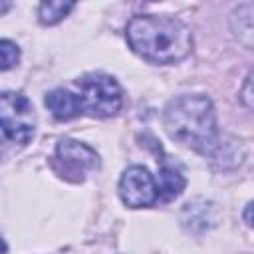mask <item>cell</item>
Here are the masks:
<instances>
[{"label": "cell", "instance_id": "cell-1", "mask_svg": "<svg viewBox=\"0 0 254 254\" xmlns=\"http://www.w3.org/2000/svg\"><path fill=\"white\" fill-rule=\"evenodd\" d=\"M127 42L133 52L153 64L179 62L192 46L187 24L175 16H135L127 24Z\"/></svg>", "mask_w": 254, "mask_h": 254}, {"label": "cell", "instance_id": "cell-2", "mask_svg": "<svg viewBox=\"0 0 254 254\" xmlns=\"http://www.w3.org/2000/svg\"><path fill=\"white\" fill-rule=\"evenodd\" d=\"M165 127L175 141L202 155H212L218 149L214 107L204 95H183L173 99L165 109Z\"/></svg>", "mask_w": 254, "mask_h": 254}, {"label": "cell", "instance_id": "cell-3", "mask_svg": "<svg viewBox=\"0 0 254 254\" xmlns=\"http://www.w3.org/2000/svg\"><path fill=\"white\" fill-rule=\"evenodd\" d=\"M36 129L30 99L16 91L0 93V161L24 149Z\"/></svg>", "mask_w": 254, "mask_h": 254}, {"label": "cell", "instance_id": "cell-4", "mask_svg": "<svg viewBox=\"0 0 254 254\" xmlns=\"http://www.w3.org/2000/svg\"><path fill=\"white\" fill-rule=\"evenodd\" d=\"M79 109L91 117H111L123 105L119 83L105 73H85L77 81Z\"/></svg>", "mask_w": 254, "mask_h": 254}, {"label": "cell", "instance_id": "cell-5", "mask_svg": "<svg viewBox=\"0 0 254 254\" xmlns=\"http://www.w3.org/2000/svg\"><path fill=\"white\" fill-rule=\"evenodd\" d=\"M52 167L60 177H64L71 183H79V181H83L87 171L99 167V157L91 147H87L79 141L62 139L56 147Z\"/></svg>", "mask_w": 254, "mask_h": 254}, {"label": "cell", "instance_id": "cell-6", "mask_svg": "<svg viewBox=\"0 0 254 254\" xmlns=\"http://www.w3.org/2000/svg\"><path fill=\"white\" fill-rule=\"evenodd\" d=\"M119 196L131 208L153 204L157 200V185L153 175L141 165L129 167L119 181Z\"/></svg>", "mask_w": 254, "mask_h": 254}, {"label": "cell", "instance_id": "cell-7", "mask_svg": "<svg viewBox=\"0 0 254 254\" xmlns=\"http://www.w3.org/2000/svg\"><path fill=\"white\" fill-rule=\"evenodd\" d=\"M46 107L58 121H69L81 113L77 95L67 89H54L46 95Z\"/></svg>", "mask_w": 254, "mask_h": 254}, {"label": "cell", "instance_id": "cell-8", "mask_svg": "<svg viewBox=\"0 0 254 254\" xmlns=\"http://www.w3.org/2000/svg\"><path fill=\"white\" fill-rule=\"evenodd\" d=\"M187 181L181 175L179 169H175V165H167L163 163L159 169V185H157V198L161 200H173L175 196H179L185 189Z\"/></svg>", "mask_w": 254, "mask_h": 254}, {"label": "cell", "instance_id": "cell-9", "mask_svg": "<svg viewBox=\"0 0 254 254\" xmlns=\"http://www.w3.org/2000/svg\"><path fill=\"white\" fill-rule=\"evenodd\" d=\"M73 8V2H42L40 4V22L42 24H56L67 16V12Z\"/></svg>", "mask_w": 254, "mask_h": 254}, {"label": "cell", "instance_id": "cell-10", "mask_svg": "<svg viewBox=\"0 0 254 254\" xmlns=\"http://www.w3.org/2000/svg\"><path fill=\"white\" fill-rule=\"evenodd\" d=\"M236 16H238V20H242V22H238L236 34H238V38L250 48V46H252V4L240 6L238 12H236Z\"/></svg>", "mask_w": 254, "mask_h": 254}, {"label": "cell", "instance_id": "cell-11", "mask_svg": "<svg viewBox=\"0 0 254 254\" xmlns=\"http://www.w3.org/2000/svg\"><path fill=\"white\" fill-rule=\"evenodd\" d=\"M20 60V50L16 44L8 42V40H0V69H10L18 64Z\"/></svg>", "mask_w": 254, "mask_h": 254}, {"label": "cell", "instance_id": "cell-12", "mask_svg": "<svg viewBox=\"0 0 254 254\" xmlns=\"http://www.w3.org/2000/svg\"><path fill=\"white\" fill-rule=\"evenodd\" d=\"M244 99H246V107H252V101H250V77L246 81V89H244Z\"/></svg>", "mask_w": 254, "mask_h": 254}, {"label": "cell", "instance_id": "cell-13", "mask_svg": "<svg viewBox=\"0 0 254 254\" xmlns=\"http://www.w3.org/2000/svg\"><path fill=\"white\" fill-rule=\"evenodd\" d=\"M250 208H252V204H248V206H246V224H248V226L252 224V218H250Z\"/></svg>", "mask_w": 254, "mask_h": 254}, {"label": "cell", "instance_id": "cell-14", "mask_svg": "<svg viewBox=\"0 0 254 254\" xmlns=\"http://www.w3.org/2000/svg\"><path fill=\"white\" fill-rule=\"evenodd\" d=\"M6 252V244H4V240L0 238V254H4Z\"/></svg>", "mask_w": 254, "mask_h": 254}]
</instances>
